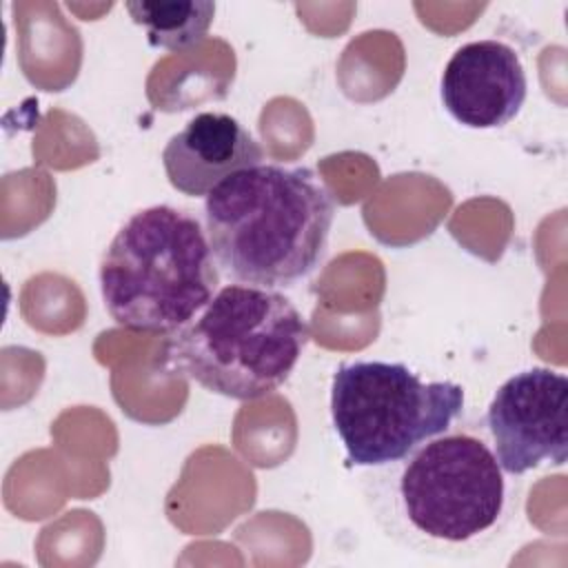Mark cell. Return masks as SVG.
I'll return each mask as SVG.
<instances>
[{"instance_id": "3", "label": "cell", "mask_w": 568, "mask_h": 568, "mask_svg": "<svg viewBox=\"0 0 568 568\" xmlns=\"http://www.w3.org/2000/svg\"><path fill=\"white\" fill-rule=\"evenodd\" d=\"M220 273L206 231L191 213L158 204L133 213L100 262L111 320L135 333H175L217 293Z\"/></svg>"}, {"instance_id": "1", "label": "cell", "mask_w": 568, "mask_h": 568, "mask_svg": "<svg viewBox=\"0 0 568 568\" xmlns=\"http://www.w3.org/2000/svg\"><path fill=\"white\" fill-rule=\"evenodd\" d=\"M335 200L308 166L260 162L204 200V231L222 271L264 288L291 286L322 262Z\"/></svg>"}, {"instance_id": "6", "label": "cell", "mask_w": 568, "mask_h": 568, "mask_svg": "<svg viewBox=\"0 0 568 568\" xmlns=\"http://www.w3.org/2000/svg\"><path fill=\"white\" fill-rule=\"evenodd\" d=\"M568 379L550 368L508 377L493 395L486 426L504 473L524 475L541 464L568 459Z\"/></svg>"}, {"instance_id": "8", "label": "cell", "mask_w": 568, "mask_h": 568, "mask_svg": "<svg viewBox=\"0 0 568 568\" xmlns=\"http://www.w3.org/2000/svg\"><path fill=\"white\" fill-rule=\"evenodd\" d=\"M264 162L257 140L229 113L202 111L173 133L162 151L171 186L191 197H206L237 171Z\"/></svg>"}, {"instance_id": "2", "label": "cell", "mask_w": 568, "mask_h": 568, "mask_svg": "<svg viewBox=\"0 0 568 568\" xmlns=\"http://www.w3.org/2000/svg\"><path fill=\"white\" fill-rule=\"evenodd\" d=\"M308 344V322L275 288L226 284L164 348L171 371L209 393L253 402L277 390Z\"/></svg>"}, {"instance_id": "7", "label": "cell", "mask_w": 568, "mask_h": 568, "mask_svg": "<svg viewBox=\"0 0 568 568\" xmlns=\"http://www.w3.org/2000/svg\"><path fill=\"white\" fill-rule=\"evenodd\" d=\"M444 109L468 129H499L517 118L528 80L517 51L499 40L462 44L444 67Z\"/></svg>"}, {"instance_id": "5", "label": "cell", "mask_w": 568, "mask_h": 568, "mask_svg": "<svg viewBox=\"0 0 568 568\" xmlns=\"http://www.w3.org/2000/svg\"><path fill=\"white\" fill-rule=\"evenodd\" d=\"M404 459L395 506L415 539L435 548H462L495 530L506 508V479L484 439L442 433Z\"/></svg>"}, {"instance_id": "9", "label": "cell", "mask_w": 568, "mask_h": 568, "mask_svg": "<svg viewBox=\"0 0 568 568\" xmlns=\"http://www.w3.org/2000/svg\"><path fill=\"white\" fill-rule=\"evenodd\" d=\"M124 9L146 31L151 47L175 53L200 44L215 16L211 0H133Z\"/></svg>"}, {"instance_id": "4", "label": "cell", "mask_w": 568, "mask_h": 568, "mask_svg": "<svg viewBox=\"0 0 568 568\" xmlns=\"http://www.w3.org/2000/svg\"><path fill=\"white\" fill-rule=\"evenodd\" d=\"M464 408L455 382H422L402 362H346L333 373L331 417L348 462L386 466L450 428Z\"/></svg>"}]
</instances>
